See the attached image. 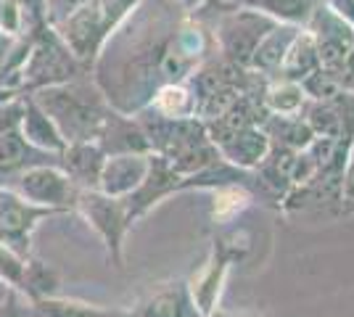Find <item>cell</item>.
<instances>
[{"mask_svg": "<svg viewBox=\"0 0 354 317\" xmlns=\"http://www.w3.org/2000/svg\"><path fill=\"white\" fill-rule=\"evenodd\" d=\"M24 267H27V257L16 254L14 249L0 243V280H6L11 288H21Z\"/></svg>", "mask_w": 354, "mask_h": 317, "instance_id": "obj_26", "label": "cell"}, {"mask_svg": "<svg viewBox=\"0 0 354 317\" xmlns=\"http://www.w3.org/2000/svg\"><path fill=\"white\" fill-rule=\"evenodd\" d=\"M177 6H183L185 11H196V8H201L204 6V0H175Z\"/></svg>", "mask_w": 354, "mask_h": 317, "instance_id": "obj_30", "label": "cell"}, {"mask_svg": "<svg viewBox=\"0 0 354 317\" xmlns=\"http://www.w3.org/2000/svg\"><path fill=\"white\" fill-rule=\"evenodd\" d=\"M320 69V56H317V48H315V40L307 30H299V35L294 37V43L288 48L286 59L281 64L283 79H291V82H301L304 77H310L312 72Z\"/></svg>", "mask_w": 354, "mask_h": 317, "instance_id": "obj_16", "label": "cell"}, {"mask_svg": "<svg viewBox=\"0 0 354 317\" xmlns=\"http://www.w3.org/2000/svg\"><path fill=\"white\" fill-rule=\"evenodd\" d=\"M262 130L267 133V137L278 146H286L291 151H301L312 143V127L301 119L299 114H291V117H283V114H270L262 122Z\"/></svg>", "mask_w": 354, "mask_h": 317, "instance_id": "obj_15", "label": "cell"}, {"mask_svg": "<svg viewBox=\"0 0 354 317\" xmlns=\"http://www.w3.org/2000/svg\"><path fill=\"white\" fill-rule=\"evenodd\" d=\"M48 214H56V211L21 198L14 188H0V243L14 249L16 254L27 257L32 230Z\"/></svg>", "mask_w": 354, "mask_h": 317, "instance_id": "obj_7", "label": "cell"}, {"mask_svg": "<svg viewBox=\"0 0 354 317\" xmlns=\"http://www.w3.org/2000/svg\"><path fill=\"white\" fill-rule=\"evenodd\" d=\"M24 140L30 143L32 148H43V151H64L66 148V140L61 137V133L56 130V124L48 119L40 106L35 101H27V108H24V117H21V124H19Z\"/></svg>", "mask_w": 354, "mask_h": 317, "instance_id": "obj_14", "label": "cell"}, {"mask_svg": "<svg viewBox=\"0 0 354 317\" xmlns=\"http://www.w3.org/2000/svg\"><path fill=\"white\" fill-rule=\"evenodd\" d=\"M278 21H272L270 16L259 14L254 8H243L236 14H227L220 21L217 30V40L225 53V59L230 64H236L241 69H249L251 56L259 46V40L265 37L267 32L272 30Z\"/></svg>", "mask_w": 354, "mask_h": 317, "instance_id": "obj_5", "label": "cell"}, {"mask_svg": "<svg viewBox=\"0 0 354 317\" xmlns=\"http://www.w3.org/2000/svg\"><path fill=\"white\" fill-rule=\"evenodd\" d=\"M209 317H236V315H214V312H212ZM241 317H243V315H241Z\"/></svg>", "mask_w": 354, "mask_h": 317, "instance_id": "obj_31", "label": "cell"}, {"mask_svg": "<svg viewBox=\"0 0 354 317\" xmlns=\"http://www.w3.org/2000/svg\"><path fill=\"white\" fill-rule=\"evenodd\" d=\"M35 317H37V315H35Z\"/></svg>", "mask_w": 354, "mask_h": 317, "instance_id": "obj_33", "label": "cell"}, {"mask_svg": "<svg viewBox=\"0 0 354 317\" xmlns=\"http://www.w3.org/2000/svg\"><path fill=\"white\" fill-rule=\"evenodd\" d=\"M251 196L236 185V182H230V185H222L217 188V198H214V220H220V222H227V220H233L236 214L249 206Z\"/></svg>", "mask_w": 354, "mask_h": 317, "instance_id": "obj_24", "label": "cell"}, {"mask_svg": "<svg viewBox=\"0 0 354 317\" xmlns=\"http://www.w3.org/2000/svg\"><path fill=\"white\" fill-rule=\"evenodd\" d=\"M151 108L159 111L167 119H185V117H196V98L188 85L167 82L151 98Z\"/></svg>", "mask_w": 354, "mask_h": 317, "instance_id": "obj_18", "label": "cell"}, {"mask_svg": "<svg viewBox=\"0 0 354 317\" xmlns=\"http://www.w3.org/2000/svg\"><path fill=\"white\" fill-rule=\"evenodd\" d=\"M56 124L66 143L74 140H95L106 122V114L98 106V98H85L80 88L69 85H48L32 98Z\"/></svg>", "mask_w": 354, "mask_h": 317, "instance_id": "obj_1", "label": "cell"}, {"mask_svg": "<svg viewBox=\"0 0 354 317\" xmlns=\"http://www.w3.org/2000/svg\"><path fill=\"white\" fill-rule=\"evenodd\" d=\"M151 166V153H109L98 177V191L106 196L127 198L143 182Z\"/></svg>", "mask_w": 354, "mask_h": 317, "instance_id": "obj_8", "label": "cell"}, {"mask_svg": "<svg viewBox=\"0 0 354 317\" xmlns=\"http://www.w3.org/2000/svg\"><path fill=\"white\" fill-rule=\"evenodd\" d=\"M304 90L299 82H291V79H278L272 82L265 90V98H262V106H265L267 114H283V117H291V114H299L304 108Z\"/></svg>", "mask_w": 354, "mask_h": 317, "instance_id": "obj_19", "label": "cell"}, {"mask_svg": "<svg viewBox=\"0 0 354 317\" xmlns=\"http://www.w3.org/2000/svg\"><path fill=\"white\" fill-rule=\"evenodd\" d=\"M217 151L227 164L238 166V169H254L262 164V159L270 151V137L259 127H246V130H236L227 137H222L217 143Z\"/></svg>", "mask_w": 354, "mask_h": 317, "instance_id": "obj_10", "label": "cell"}, {"mask_svg": "<svg viewBox=\"0 0 354 317\" xmlns=\"http://www.w3.org/2000/svg\"><path fill=\"white\" fill-rule=\"evenodd\" d=\"M32 156V146L24 140V135L14 130V133H3L0 135V175H11L16 169H27Z\"/></svg>", "mask_w": 354, "mask_h": 317, "instance_id": "obj_21", "label": "cell"}, {"mask_svg": "<svg viewBox=\"0 0 354 317\" xmlns=\"http://www.w3.org/2000/svg\"><path fill=\"white\" fill-rule=\"evenodd\" d=\"M299 30H301V27L281 24V21H278V24L259 40V46H257L254 56H251L249 69H257V72H278L283 59H286V53H288V48L294 43V37L299 35Z\"/></svg>", "mask_w": 354, "mask_h": 317, "instance_id": "obj_13", "label": "cell"}, {"mask_svg": "<svg viewBox=\"0 0 354 317\" xmlns=\"http://www.w3.org/2000/svg\"><path fill=\"white\" fill-rule=\"evenodd\" d=\"M307 32L312 35L315 48H317L320 69L339 77L349 56L354 53V24L341 19L333 8H328L320 0V6L307 21Z\"/></svg>", "mask_w": 354, "mask_h": 317, "instance_id": "obj_3", "label": "cell"}, {"mask_svg": "<svg viewBox=\"0 0 354 317\" xmlns=\"http://www.w3.org/2000/svg\"><path fill=\"white\" fill-rule=\"evenodd\" d=\"M74 209L82 211V217L95 227V233L106 241V246H109V251H111V257H114L119 267L122 265V236H124L127 225L133 222L130 214H127L124 201L106 196L98 188H93V191H80Z\"/></svg>", "mask_w": 354, "mask_h": 317, "instance_id": "obj_6", "label": "cell"}, {"mask_svg": "<svg viewBox=\"0 0 354 317\" xmlns=\"http://www.w3.org/2000/svg\"><path fill=\"white\" fill-rule=\"evenodd\" d=\"M299 85H301L304 95L312 98L315 104H336L341 95H344V82H341L336 75L325 72V69L312 72V75L304 77Z\"/></svg>", "mask_w": 354, "mask_h": 317, "instance_id": "obj_22", "label": "cell"}, {"mask_svg": "<svg viewBox=\"0 0 354 317\" xmlns=\"http://www.w3.org/2000/svg\"><path fill=\"white\" fill-rule=\"evenodd\" d=\"M304 122L312 127V133L320 137H341L344 133V117L336 108V104H312Z\"/></svg>", "mask_w": 354, "mask_h": 317, "instance_id": "obj_23", "label": "cell"}, {"mask_svg": "<svg viewBox=\"0 0 354 317\" xmlns=\"http://www.w3.org/2000/svg\"><path fill=\"white\" fill-rule=\"evenodd\" d=\"M32 312L37 317H106L104 312L93 309L88 304L80 302H64V299H40V302H32Z\"/></svg>", "mask_w": 354, "mask_h": 317, "instance_id": "obj_25", "label": "cell"}, {"mask_svg": "<svg viewBox=\"0 0 354 317\" xmlns=\"http://www.w3.org/2000/svg\"><path fill=\"white\" fill-rule=\"evenodd\" d=\"M14 191L32 204L48 206L53 211L74 209L77 196H80V188L69 180V175L61 166L48 164H32L27 169H21Z\"/></svg>", "mask_w": 354, "mask_h": 317, "instance_id": "obj_4", "label": "cell"}, {"mask_svg": "<svg viewBox=\"0 0 354 317\" xmlns=\"http://www.w3.org/2000/svg\"><path fill=\"white\" fill-rule=\"evenodd\" d=\"M27 64H24V82H37V85H61L64 79L72 77V59L66 50H61L56 46L40 43L27 53Z\"/></svg>", "mask_w": 354, "mask_h": 317, "instance_id": "obj_11", "label": "cell"}, {"mask_svg": "<svg viewBox=\"0 0 354 317\" xmlns=\"http://www.w3.org/2000/svg\"><path fill=\"white\" fill-rule=\"evenodd\" d=\"M241 6L254 8L281 24L307 27V21L315 14V8L320 6V0H241Z\"/></svg>", "mask_w": 354, "mask_h": 317, "instance_id": "obj_17", "label": "cell"}, {"mask_svg": "<svg viewBox=\"0 0 354 317\" xmlns=\"http://www.w3.org/2000/svg\"><path fill=\"white\" fill-rule=\"evenodd\" d=\"M56 288H59V275H56V270L48 267L45 262H37V259L27 257L21 291L30 296V302H40V299L56 296Z\"/></svg>", "mask_w": 354, "mask_h": 317, "instance_id": "obj_20", "label": "cell"}, {"mask_svg": "<svg viewBox=\"0 0 354 317\" xmlns=\"http://www.w3.org/2000/svg\"><path fill=\"white\" fill-rule=\"evenodd\" d=\"M0 317H27V312L21 307H16V299L11 296L6 307H0Z\"/></svg>", "mask_w": 354, "mask_h": 317, "instance_id": "obj_29", "label": "cell"}, {"mask_svg": "<svg viewBox=\"0 0 354 317\" xmlns=\"http://www.w3.org/2000/svg\"><path fill=\"white\" fill-rule=\"evenodd\" d=\"M8 98V93H0V101H6Z\"/></svg>", "mask_w": 354, "mask_h": 317, "instance_id": "obj_32", "label": "cell"}, {"mask_svg": "<svg viewBox=\"0 0 354 317\" xmlns=\"http://www.w3.org/2000/svg\"><path fill=\"white\" fill-rule=\"evenodd\" d=\"M135 3L138 0H85L77 11L56 24L66 50H72L77 59H88L119 19L133 11Z\"/></svg>", "mask_w": 354, "mask_h": 317, "instance_id": "obj_2", "label": "cell"}, {"mask_svg": "<svg viewBox=\"0 0 354 317\" xmlns=\"http://www.w3.org/2000/svg\"><path fill=\"white\" fill-rule=\"evenodd\" d=\"M82 3H85V0H45V16H48L53 24H59V21H64L72 11H77Z\"/></svg>", "mask_w": 354, "mask_h": 317, "instance_id": "obj_27", "label": "cell"}, {"mask_svg": "<svg viewBox=\"0 0 354 317\" xmlns=\"http://www.w3.org/2000/svg\"><path fill=\"white\" fill-rule=\"evenodd\" d=\"M328 8H333L341 19H346L349 24H354V0H323Z\"/></svg>", "mask_w": 354, "mask_h": 317, "instance_id": "obj_28", "label": "cell"}, {"mask_svg": "<svg viewBox=\"0 0 354 317\" xmlns=\"http://www.w3.org/2000/svg\"><path fill=\"white\" fill-rule=\"evenodd\" d=\"M130 317H201V312L196 309L188 283L177 280L153 291L135 307Z\"/></svg>", "mask_w": 354, "mask_h": 317, "instance_id": "obj_12", "label": "cell"}, {"mask_svg": "<svg viewBox=\"0 0 354 317\" xmlns=\"http://www.w3.org/2000/svg\"><path fill=\"white\" fill-rule=\"evenodd\" d=\"M104 162V148L98 143H93V140H74V143H66V148L61 151V169L69 175V180L80 191L98 188V177H101Z\"/></svg>", "mask_w": 354, "mask_h": 317, "instance_id": "obj_9", "label": "cell"}]
</instances>
